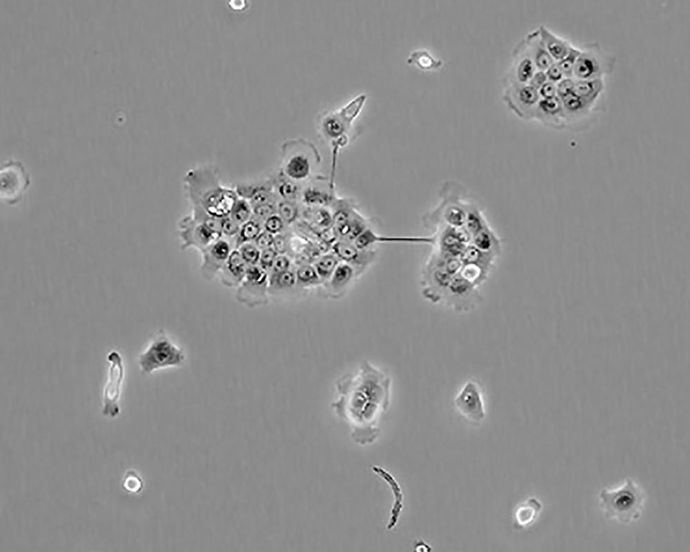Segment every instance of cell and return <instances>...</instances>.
Wrapping results in <instances>:
<instances>
[{"label": "cell", "instance_id": "obj_1", "mask_svg": "<svg viewBox=\"0 0 690 552\" xmlns=\"http://www.w3.org/2000/svg\"><path fill=\"white\" fill-rule=\"evenodd\" d=\"M337 397L332 403L335 413L349 426L353 440L373 443L379 433V422L390 402L391 379L368 361L353 374L336 383Z\"/></svg>", "mask_w": 690, "mask_h": 552}, {"label": "cell", "instance_id": "obj_2", "mask_svg": "<svg viewBox=\"0 0 690 552\" xmlns=\"http://www.w3.org/2000/svg\"><path fill=\"white\" fill-rule=\"evenodd\" d=\"M183 186L191 208H199L219 219L229 215L238 198L234 188L224 186L217 169L210 165L188 170L183 177Z\"/></svg>", "mask_w": 690, "mask_h": 552}, {"label": "cell", "instance_id": "obj_3", "mask_svg": "<svg viewBox=\"0 0 690 552\" xmlns=\"http://www.w3.org/2000/svg\"><path fill=\"white\" fill-rule=\"evenodd\" d=\"M600 505L605 516L622 523L637 521L646 502V493L635 481L627 479L620 486L600 492Z\"/></svg>", "mask_w": 690, "mask_h": 552}, {"label": "cell", "instance_id": "obj_4", "mask_svg": "<svg viewBox=\"0 0 690 552\" xmlns=\"http://www.w3.org/2000/svg\"><path fill=\"white\" fill-rule=\"evenodd\" d=\"M320 161V154L312 141L304 138L288 139L281 146L278 170L300 184L310 178Z\"/></svg>", "mask_w": 690, "mask_h": 552}, {"label": "cell", "instance_id": "obj_5", "mask_svg": "<svg viewBox=\"0 0 690 552\" xmlns=\"http://www.w3.org/2000/svg\"><path fill=\"white\" fill-rule=\"evenodd\" d=\"M366 98L365 94H360L340 109L324 112L319 117V132L332 146L333 171L338 150L348 142L352 121L360 112Z\"/></svg>", "mask_w": 690, "mask_h": 552}, {"label": "cell", "instance_id": "obj_6", "mask_svg": "<svg viewBox=\"0 0 690 552\" xmlns=\"http://www.w3.org/2000/svg\"><path fill=\"white\" fill-rule=\"evenodd\" d=\"M180 248H195L201 252L222 237L220 219L212 217L197 208H191L190 214L178 224Z\"/></svg>", "mask_w": 690, "mask_h": 552}, {"label": "cell", "instance_id": "obj_7", "mask_svg": "<svg viewBox=\"0 0 690 552\" xmlns=\"http://www.w3.org/2000/svg\"><path fill=\"white\" fill-rule=\"evenodd\" d=\"M186 355L164 331H159L139 354L138 364L141 373L149 375L155 371L182 366Z\"/></svg>", "mask_w": 690, "mask_h": 552}, {"label": "cell", "instance_id": "obj_8", "mask_svg": "<svg viewBox=\"0 0 690 552\" xmlns=\"http://www.w3.org/2000/svg\"><path fill=\"white\" fill-rule=\"evenodd\" d=\"M616 57L602 48L598 42H590L580 48L573 77L576 79L604 78L615 69Z\"/></svg>", "mask_w": 690, "mask_h": 552}, {"label": "cell", "instance_id": "obj_9", "mask_svg": "<svg viewBox=\"0 0 690 552\" xmlns=\"http://www.w3.org/2000/svg\"><path fill=\"white\" fill-rule=\"evenodd\" d=\"M30 184V175L20 161L12 159L3 164L0 169V196L6 204H18Z\"/></svg>", "mask_w": 690, "mask_h": 552}, {"label": "cell", "instance_id": "obj_10", "mask_svg": "<svg viewBox=\"0 0 690 552\" xmlns=\"http://www.w3.org/2000/svg\"><path fill=\"white\" fill-rule=\"evenodd\" d=\"M235 297L248 308L267 304L270 301L268 273L259 265L248 266L243 281L236 288Z\"/></svg>", "mask_w": 690, "mask_h": 552}, {"label": "cell", "instance_id": "obj_11", "mask_svg": "<svg viewBox=\"0 0 690 552\" xmlns=\"http://www.w3.org/2000/svg\"><path fill=\"white\" fill-rule=\"evenodd\" d=\"M502 97L507 106L519 117L533 119L538 101V89L529 83L504 84Z\"/></svg>", "mask_w": 690, "mask_h": 552}, {"label": "cell", "instance_id": "obj_12", "mask_svg": "<svg viewBox=\"0 0 690 552\" xmlns=\"http://www.w3.org/2000/svg\"><path fill=\"white\" fill-rule=\"evenodd\" d=\"M558 97L564 109L566 128L572 130H583L587 128L595 120L599 106L576 94L573 89Z\"/></svg>", "mask_w": 690, "mask_h": 552}, {"label": "cell", "instance_id": "obj_13", "mask_svg": "<svg viewBox=\"0 0 690 552\" xmlns=\"http://www.w3.org/2000/svg\"><path fill=\"white\" fill-rule=\"evenodd\" d=\"M110 363L107 382L103 393V407L102 413L110 417L119 413L118 402L121 395L124 377V368L121 355L117 351H110L107 355Z\"/></svg>", "mask_w": 690, "mask_h": 552}, {"label": "cell", "instance_id": "obj_14", "mask_svg": "<svg viewBox=\"0 0 690 552\" xmlns=\"http://www.w3.org/2000/svg\"><path fill=\"white\" fill-rule=\"evenodd\" d=\"M233 249V239L222 236L202 250L200 252L201 262L199 268L201 276L208 281L217 277Z\"/></svg>", "mask_w": 690, "mask_h": 552}, {"label": "cell", "instance_id": "obj_15", "mask_svg": "<svg viewBox=\"0 0 690 552\" xmlns=\"http://www.w3.org/2000/svg\"><path fill=\"white\" fill-rule=\"evenodd\" d=\"M361 275L354 266L341 261L328 279L316 290L317 294L323 298L339 299Z\"/></svg>", "mask_w": 690, "mask_h": 552}, {"label": "cell", "instance_id": "obj_16", "mask_svg": "<svg viewBox=\"0 0 690 552\" xmlns=\"http://www.w3.org/2000/svg\"><path fill=\"white\" fill-rule=\"evenodd\" d=\"M537 68L529 55L524 39L511 51V65L503 78V83H528Z\"/></svg>", "mask_w": 690, "mask_h": 552}, {"label": "cell", "instance_id": "obj_17", "mask_svg": "<svg viewBox=\"0 0 690 552\" xmlns=\"http://www.w3.org/2000/svg\"><path fill=\"white\" fill-rule=\"evenodd\" d=\"M454 403L461 415L469 420L477 423L484 418L482 397L475 382H467L455 397Z\"/></svg>", "mask_w": 690, "mask_h": 552}, {"label": "cell", "instance_id": "obj_18", "mask_svg": "<svg viewBox=\"0 0 690 552\" xmlns=\"http://www.w3.org/2000/svg\"><path fill=\"white\" fill-rule=\"evenodd\" d=\"M332 251L340 261L354 266L361 274L374 261L376 252L373 249H359L353 241L337 239L332 244Z\"/></svg>", "mask_w": 690, "mask_h": 552}, {"label": "cell", "instance_id": "obj_19", "mask_svg": "<svg viewBox=\"0 0 690 552\" xmlns=\"http://www.w3.org/2000/svg\"><path fill=\"white\" fill-rule=\"evenodd\" d=\"M234 189L239 197L247 200L252 207L264 204H277L279 201L271 179L251 184H239Z\"/></svg>", "mask_w": 690, "mask_h": 552}, {"label": "cell", "instance_id": "obj_20", "mask_svg": "<svg viewBox=\"0 0 690 552\" xmlns=\"http://www.w3.org/2000/svg\"><path fill=\"white\" fill-rule=\"evenodd\" d=\"M533 119L556 130L566 128L564 109L561 101L557 95L553 97L540 99L535 110Z\"/></svg>", "mask_w": 690, "mask_h": 552}, {"label": "cell", "instance_id": "obj_21", "mask_svg": "<svg viewBox=\"0 0 690 552\" xmlns=\"http://www.w3.org/2000/svg\"><path fill=\"white\" fill-rule=\"evenodd\" d=\"M268 295L270 300H284L301 297L296 285L295 266L288 270L268 273Z\"/></svg>", "mask_w": 690, "mask_h": 552}, {"label": "cell", "instance_id": "obj_22", "mask_svg": "<svg viewBox=\"0 0 690 552\" xmlns=\"http://www.w3.org/2000/svg\"><path fill=\"white\" fill-rule=\"evenodd\" d=\"M248 267L238 250L235 248L219 270L217 277L223 286L228 288H237L243 281Z\"/></svg>", "mask_w": 690, "mask_h": 552}, {"label": "cell", "instance_id": "obj_23", "mask_svg": "<svg viewBox=\"0 0 690 552\" xmlns=\"http://www.w3.org/2000/svg\"><path fill=\"white\" fill-rule=\"evenodd\" d=\"M523 39L527 52L537 69L545 70L554 60L542 41L538 28L528 32Z\"/></svg>", "mask_w": 690, "mask_h": 552}, {"label": "cell", "instance_id": "obj_24", "mask_svg": "<svg viewBox=\"0 0 690 552\" xmlns=\"http://www.w3.org/2000/svg\"><path fill=\"white\" fill-rule=\"evenodd\" d=\"M319 182L312 183L302 188L299 199L304 206L327 208L334 202V190H326Z\"/></svg>", "mask_w": 690, "mask_h": 552}, {"label": "cell", "instance_id": "obj_25", "mask_svg": "<svg viewBox=\"0 0 690 552\" xmlns=\"http://www.w3.org/2000/svg\"><path fill=\"white\" fill-rule=\"evenodd\" d=\"M538 30L547 51L554 61H560L567 55L573 46L567 39L556 34L544 25H540Z\"/></svg>", "mask_w": 690, "mask_h": 552}, {"label": "cell", "instance_id": "obj_26", "mask_svg": "<svg viewBox=\"0 0 690 552\" xmlns=\"http://www.w3.org/2000/svg\"><path fill=\"white\" fill-rule=\"evenodd\" d=\"M297 288L300 296H306L311 290H316L322 284L312 263L295 266Z\"/></svg>", "mask_w": 690, "mask_h": 552}, {"label": "cell", "instance_id": "obj_27", "mask_svg": "<svg viewBox=\"0 0 690 552\" xmlns=\"http://www.w3.org/2000/svg\"><path fill=\"white\" fill-rule=\"evenodd\" d=\"M279 200L298 201L302 188L300 184L288 178L279 170L270 176Z\"/></svg>", "mask_w": 690, "mask_h": 552}, {"label": "cell", "instance_id": "obj_28", "mask_svg": "<svg viewBox=\"0 0 690 552\" xmlns=\"http://www.w3.org/2000/svg\"><path fill=\"white\" fill-rule=\"evenodd\" d=\"M574 79L573 91L589 102L598 106L604 91V78Z\"/></svg>", "mask_w": 690, "mask_h": 552}, {"label": "cell", "instance_id": "obj_29", "mask_svg": "<svg viewBox=\"0 0 690 552\" xmlns=\"http://www.w3.org/2000/svg\"><path fill=\"white\" fill-rule=\"evenodd\" d=\"M305 221L322 233L333 228L332 213L326 207L306 206L302 210Z\"/></svg>", "mask_w": 690, "mask_h": 552}, {"label": "cell", "instance_id": "obj_30", "mask_svg": "<svg viewBox=\"0 0 690 552\" xmlns=\"http://www.w3.org/2000/svg\"><path fill=\"white\" fill-rule=\"evenodd\" d=\"M263 230V223L252 217L240 226L238 234L233 239L235 248L245 243L253 242Z\"/></svg>", "mask_w": 690, "mask_h": 552}, {"label": "cell", "instance_id": "obj_31", "mask_svg": "<svg viewBox=\"0 0 690 552\" xmlns=\"http://www.w3.org/2000/svg\"><path fill=\"white\" fill-rule=\"evenodd\" d=\"M406 63L413 64L424 70L437 69L443 63L440 59L435 57L428 51L424 49L412 51L406 59Z\"/></svg>", "mask_w": 690, "mask_h": 552}, {"label": "cell", "instance_id": "obj_32", "mask_svg": "<svg viewBox=\"0 0 690 552\" xmlns=\"http://www.w3.org/2000/svg\"><path fill=\"white\" fill-rule=\"evenodd\" d=\"M340 262L337 256L331 251L323 253L312 264L323 283L328 279Z\"/></svg>", "mask_w": 690, "mask_h": 552}, {"label": "cell", "instance_id": "obj_33", "mask_svg": "<svg viewBox=\"0 0 690 552\" xmlns=\"http://www.w3.org/2000/svg\"><path fill=\"white\" fill-rule=\"evenodd\" d=\"M541 509L542 505L537 499H529L515 513L517 523L521 526L530 524L536 518Z\"/></svg>", "mask_w": 690, "mask_h": 552}, {"label": "cell", "instance_id": "obj_34", "mask_svg": "<svg viewBox=\"0 0 690 552\" xmlns=\"http://www.w3.org/2000/svg\"><path fill=\"white\" fill-rule=\"evenodd\" d=\"M277 214L282 218L286 226L294 224L301 214L297 201L279 200L276 205Z\"/></svg>", "mask_w": 690, "mask_h": 552}, {"label": "cell", "instance_id": "obj_35", "mask_svg": "<svg viewBox=\"0 0 690 552\" xmlns=\"http://www.w3.org/2000/svg\"><path fill=\"white\" fill-rule=\"evenodd\" d=\"M229 216L235 223L241 226L253 217L252 206L247 200L238 197Z\"/></svg>", "mask_w": 690, "mask_h": 552}, {"label": "cell", "instance_id": "obj_36", "mask_svg": "<svg viewBox=\"0 0 690 552\" xmlns=\"http://www.w3.org/2000/svg\"><path fill=\"white\" fill-rule=\"evenodd\" d=\"M237 249L248 266L258 265L261 250L254 242L245 243Z\"/></svg>", "mask_w": 690, "mask_h": 552}, {"label": "cell", "instance_id": "obj_37", "mask_svg": "<svg viewBox=\"0 0 690 552\" xmlns=\"http://www.w3.org/2000/svg\"><path fill=\"white\" fill-rule=\"evenodd\" d=\"M580 52V48L572 46L567 55L558 61L564 77H573V68Z\"/></svg>", "mask_w": 690, "mask_h": 552}, {"label": "cell", "instance_id": "obj_38", "mask_svg": "<svg viewBox=\"0 0 690 552\" xmlns=\"http://www.w3.org/2000/svg\"><path fill=\"white\" fill-rule=\"evenodd\" d=\"M378 236L371 228H367L353 242L359 249H368L378 243Z\"/></svg>", "mask_w": 690, "mask_h": 552}, {"label": "cell", "instance_id": "obj_39", "mask_svg": "<svg viewBox=\"0 0 690 552\" xmlns=\"http://www.w3.org/2000/svg\"><path fill=\"white\" fill-rule=\"evenodd\" d=\"M286 227L285 223L277 213L271 215L263 222V229L273 235L284 232Z\"/></svg>", "mask_w": 690, "mask_h": 552}, {"label": "cell", "instance_id": "obj_40", "mask_svg": "<svg viewBox=\"0 0 690 552\" xmlns=\"http://www.w3.org/2000/svg\"><path fill=\"white\" fill-rule=\"evenodd\" d=\"M277 204H264L253 208V217L264 222L267 218L277 213Z\"/></svg>", "mask_w": 690, "mask_h": 552}, {"label": "cell", "instance_id": "obj_41", "mask_svg": "<svg viewBox=\"0 0 690 552\" xmlns=\"http://www.w3.org/2000/svg\"><path fill=\"white\" fill-rule=\"evenodd\" d=\"M220 227L223 237L234 239L238 234L240 226L228 215L220 219Z\"/></svg>", "mask_w": 690, "mask_h": 552}, {"label": "cell", "instance_id": "obj_42", "mask_svg": "<svg viewBox=\"0 0 690 552\" xmlns=\"http://www.w3.org/2000/svg\"><path fill=\"white\" fill-rule=\"evenodd\" d=\"M122 485L128 492L137 493L141 489L142 482L134 471H129L124 476Z\"/></svg>", "mask_w": 690, "mask_h": 552}, {"label": "cell", "instance_id": "obj_43", "mask_svg": "<svg viewBox=\"0 0 690 552\" xmlns=\"http://www.w3.org/2000/svg\"><path fill=\"white\" fill-rule=\"evenodd\" d=\"M294 266V263L290 256L286 254L278 255L268 273L286 271L293 268Z\"/></svg>", "mask_w": 690, "mask_h": 552}, {"label": "cell", "instance_id": "obj_44", "mask_svg": "<svg viewBox=\"0 0 690 552\" xmlns=\"http://www.w3.org/2000/svg\"><path fill=\"white\" fill-rule=\"evenodd\" d=\"M277 255L273 247L262 250L258 265L268 273Z\"/></svg>", "mask_w": 690, "mask_h": 552}, {"label": "cell", "instance_id": "obj_45", "mask_svg": "<svg viewBox=\"0 0 690 552\" xmlns=\"http://www.w3.org/2000/svg\"><path fill=\"white\" fill-rule=\"evenodd\" d=\"M290 244V235L286 230L282 233L275 235L273 248L278 255L286 254L288 252Z\"/></svg>", "mask_w": 690, "mask_h": 552}, {"label": "cell", "instance_id": "obj_46", "mask_svg": "<svg viewBox=\"0 0 690 552\" xmlns=\"http://www.w3.org/2000/svg\"><path fill=\"white\" fill-rule=\"evenodd\" d=\"M275 235L263 230L253 241L259 250L273 246Z\"/></svg>", "mask_w": 690, "mask_h": 552}, {"label": "cell", "instance_id": "obj_47", "mask_svg": "<svg viewBox=\"0 0 690 552\" xmlns=\"http://www.w3.org/2000/svg\"><path fill=\"white\" fill-rule=\"evenodd\" d=\"M544 71L548 80L555 83L564 77V73L556 61H554Z\"/></svg>", "mask_w": 690, "mask_h": 552}, {"label": "cell", "instance_id": "obj_48", "mask_svg": "<svg viewBox=\"0 0 690 552\" xmlns=\"http://www.w3.org/2000/svg\"><path fill=\"white\" fill-rule=\"evenodd\" d=\"M538 90L540 98H549L557 95L556 83L549 80L545 81Z\"/></svg>", "mask_w": 690, "mask_h": 552}, {"label": "cell", "instance_id": "obj_49", "mask_svg": "<svg viewBox=\"0 0 690 552\" xmlns=\"http://www.w3.org/2000/svg\"><path fill=\"white\" fill-rule=\"evenodd\" d=\"M574 78L564 77L556 83L557 96L565 94L573 89Z\"/></svg>", "mask_w": 690, "mask_h": 552}, {"label": "cell", "instance_id": "obj_50", "mask_svg": "<svg viewBox=\"0 0 690 552\" xmlns=\"http://www.w3.org/2000/svg\"><path fill=\"white\" fill-rule=\"evenodd\" d=\"M547 80L548 79L545 71L537 69L529 81L528 83L538 90V88Z\"/></svg>", "mask_w": 690, "mask_h": 552}]
</instances>
